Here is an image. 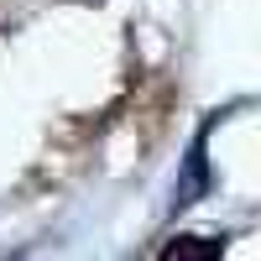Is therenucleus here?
Instances as JSON below:
<instances>
[{
  "label": "nucleus",
  "mask_w": 261,
  "mask_h": 261,
  "mask_svg": "<svg viewBox=\"0 0 261 261\" xmlns=\"http://www.w3.org/2000/svg\"><path fill=\"white\" fill-rule=\"evenodd\" d=\"M225 241L220 235H172L162 246V261H220Z\"/></svg>",
  "instance_id": "nucleus-2"
},
{
  "label": "nucleus",
  "mask_w": 261,
  "mask_h": 261,
  "mask_svg": "<svg viewBox=\"0 0 261 261\" xmlns=\"http://www.w3.org/2000/svg\"><path fill=\"white\" fill-rule=\"evenodd\" d=\"M209 193V130H199L193 136V146H188V157H183V172H178V209H188V204H199Z\"/></svg>",
  "instance_id": "nucleus-1"
}]
</instances>
